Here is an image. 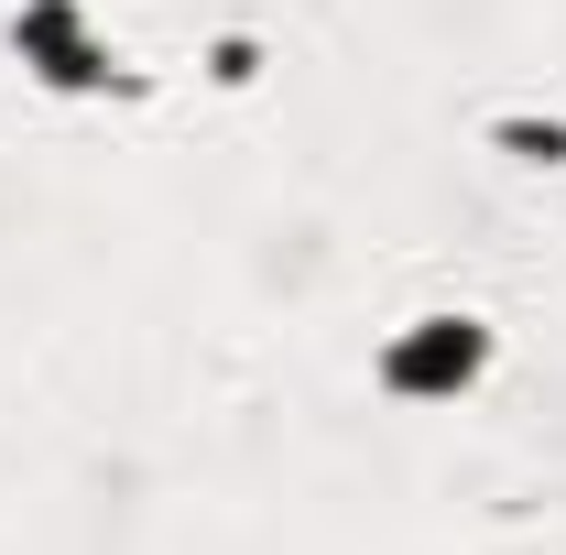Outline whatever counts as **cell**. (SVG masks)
Segmentation results:
<instances>
[{"label": "cell", "mask_w": 566, "mask_h": 555, "mask_svg": "<svg viewBox=\"0 0 566 555\" xmlns=\"http://www.w3.org/2000/svg\"><path fill=\"white\" fill-rule=\"evenodd\" d=\"M424 327H436V338H415V348L381 359V381H392L403 404H424V392H447V381L480 370V327H469V316H424Z\"/></svg>", "instance_id": "6da1fadb"}]
</instances>
